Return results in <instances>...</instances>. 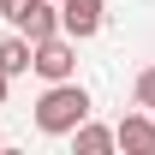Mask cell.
<instances>
[{
	"mask_svg": "<svg viewBox=\"0 0 155 155\" xmlns=\"http://www.w3.org/2000/svg\"><path fill=\"white\" fill-rule=\"evenodd\" d=\"M72 143H78V155H107V149L119 143V137L107 131V125H90V119H84V125L72 131Z\"/></svg>",
	"mask_w": 155,
	"mask_h": 155,
	"instance_id": "52a82bcc",
	"label": "cell"
},
{
	"mask_svg": "<svg viewBox=\"0 0 155 155\" xmlns=\"http://www.w3.org/2000/svg\"><path fill=\"white\" fill-rule=\"evenodd\" d=\"M131 96H137V107H155V66L137 78V90H131Z\"/></svg>",
	"mask_w": 155,
	"mask_h": 155,
	"instance_id": "ba28073f",
	"label": "cell"
},
{
	"mask_svg": "<svg viewBox=\"0 0 155 155\" xmlns=\"http://www.w3.org/2000/svg\"><path fill=\"white\" fill-rule=\"evenodd\" d=\"M30 60H36V42H30V36H6V42H0V72H6V78L30 72Z\"/></svg>",
	"mask_w": 155,
	"mask_h": 155,
	"instance_id": "8992f818",
	"label": "cell"
},
{
	"mask_svg": "<svg viewBox=\"0 0 155 155\" xmlns=\"http://www.w3.org/2000/svg\"><path fill=\"white\" fill-rule=\"evenodd\" d=\"M149 114H155V107H149Z\"/></svg>",
	"mask_w": 155,
	"mask_h": 155,
	"instance_id": "7c38bea8",
	"label": "cell"
},
{
	"mask_svg": "<svg viewBox=\"0 0 155 155\" xmlns=\"http://www.w3.org/2000/svg\"><path fill=\"white\" fill-rule=\"evenodd\" d=\"M114 137L125 143V149H137V155H155V119H149V114H125Z\"/></svg>",
	"mask_w": 155,
	"mask_h": 155,
	"instance_id": "5b68a950",
	"label": "cell"
},
{
	"mask_svg": "<svg viewBox=\"0 0 155 155\" xmlns=\"http://www.w3.org/2000/svg\"><path fill=\"white\" fill-rule=\"evenodd\" d=\"M6 18H12V30H18V36H30V42H48V36H60V30H66L54 0H18Z\"/></svg>",
	"mask_w": 155,
	"mask_h": 155,
	"instance_id": "7a4b0ae2",
	"label": "cell"
},
{
	"mask_svg": "<svg viewBox=\"0 0 155 155\" xmlns=\"http://www.w3.org/2000/svg\"><path fill=\"white\" fill-rule=\"evenodd\" d=\"M30 72H36V78H48V84H66V78L78 72V48H72V36L60 30V36L36 42V60H30Z\"/></svg>",
	"mask_w": 155,
	"mask_h": 155,
	"instance_id": "3957f363",
	"label": "cell"
},
{
	"mask_svg": "<svg viewBox=\"0 0 155 155\" xmlns=\"http://www.w3.org/2000/svg\"><path fill=\"white\" fill-rule=\"evenodd\" d=\"M84 119H90V90H84V84H72V78H66V84H48V90H42V101H36V125H42L48 137H72Z\"/></svg>",
	"mask_w": 155,
	"mask_h": 155,
	"instance_id": "6da1fadb",
	"label": "cell"
},
{
	"mask_svg": "<svg viewBox=\"0 0 155 155\" xmlns=\"http://www.w3.org/2000/svg\"><path fill=\"white\" fill-rule=\"evenodd\" d=\"M107 18V0H60V24H66V36L72 42H90Z\"/></svg>",
	"mask_w": 155,
	"mask_h": 155,
	"instance_id": "277c9868",
	"label": "cell"
},
{
	"mask_svg": "<svg viewBox=\"0 0 155 155\" xmlns=\"http://www.w3.org/2000/svg\"><path fill=\"white\" fill-rule=\"evenodd\" d=\"M12 6H18V0H0V18H6V12H12Z\"/></svg>",
	"mask_w": 155,
	"mask_h": 155,
	"instance_id": "9c48e42d",
	"label": "cell"
},
{
	"mask_svg": "<svg viewBox=\"0 0 155 155\" xmlns=\"http://www.w3.org/2000/svg\"><path fill=\"white\" fill-rule=\"evenodd\" d=\"M0 107H6V72H0Z\"/></svg>",
	"mask_w": 155,
	"mask_h": 155,
	"instance_id": "30bf717a",
	"label": "cell"
},
{
	"mask_svg": "<svg viewBox=\"0 0 155 155\" xmlns=\"http://www.w3.org/2000/svg\"><path fill=\"white\" fill-rule=\"evenodd\" d=\"M0 149H6V131H0Z\"/></svg>",
	"mask_w": 155,
	"mask_h": 155,
	"instance_id": "8fae6325",
	"label": "cell"
}]
</instances>
